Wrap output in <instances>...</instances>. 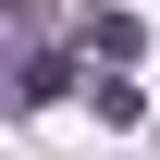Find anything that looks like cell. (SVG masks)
Masks as SVG:
<instances>
[{"instance_id":"obj_1","label":"cell","mask_w":160,"mask_h":160,"mask_svg":"<svg viewBox=\"0 0 160 160\" xmlns=\"http://www.w3.org/2000/svg\"><path fill=\"white\" fill-rule=\"evenodd\" d=\"M62 86H74V62H62V49H25V74H12V99H25V111H49Z\"/></svg>"},{"instance_id":"obj_2","label":"cell","mask_w":160,"mask_h":160,"mask_svg":"<svg viewBox=\"0 0 160 160\" xmlns=\"http://www.w3.org/2000/svg\"><path fill=\"white\" fill-rule=\"evenodd\" d=\"M136 49H148L136 12H86V62H136Z\"/></svg>"}]
</instances>
